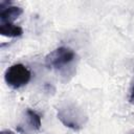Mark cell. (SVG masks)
Returning <instances> with one entry per match:
<instances>
[{"mask_svg": "<svg viewBox=\"0 0 134 134\" xmlns=\"http://www.w3.org/2000/svg\"><path fill=\"white\" fill-rule=\"evenodd\" d=\"M58 118L68 128L80 130L86 120V116L74 105H66L58 109Z\"/></svg>", "mask_w": 134, "mask_h": 134, "instance_id": "obj_1", "label": "cell"}, {"mask_svg": "<svg viewBox=\"0 0 134 134\" xmlns=\"http://www.w3.org/2000/svg\"><path fill=\"white\" fill-rule=\"evenodd\" d=\"M31 77V73L28 68L22 64H14L8 67L4 73V80L13 89H19L25 86Z\"/></svg>", "mask_w": 134, "mask_h": 134, "instance_id": "obj_2", "label": "cell"}, {"mask_svg": "<svg viewBox=\"0 0 134 134\" xmlns=\"http://www.w3.org/2000/svg\"><path fill=\"white\" fill-rule=\"evenodd\" d=\"M75 59V53L68 47H59L52 50L45 58V64L48 68L63 70L66 66L72 63Z\"/></svg>", "mask_w": 134, "mask_h": 134, "instance_id": "obj_3", "label": "cell"}, {"mask_svg": "<svg viewBox=\"0 0 134 134\" xmlns=\"http://www.w3.org/2000/svg\"><path fill=\"white\" fill-rule=\"evenodd\" d=\"M25 122L24 125H19L18 126V131L21 132L22 134H28L30 132H36L40 130L41 128V117L38 113L35 111L27 109L25 113Z\"/></svg>", "mask_w": 134, "mask_h": 134, "instance_id": "obj_4", "label": "cell"}, {"mask_svg": "<svg viewBox=\"0 0 134 134\" xmlns=\"http://www.w3.org/2000/svg\"><path fill=\"white\" fill-rule=\"evenodd\" d=\"M23 13V9L19 6H5L3 8H0V22L1 23H13L14 20H16L21 14Z\"/></svg>", "mask_w": 134, "mask_h": 134, "instance_id": "obj_5", "label": "cell"}, {"mask_svg": "<svg viewBox=\"0 0 134 134\" xmlns=\"http://www.w3.org/2000/svg\"><path fill=\"white\" fill-rule=\"evenodd\" d=\"M0 34L4 37H8V38H17L22 36L23 34V29L10 22L7 23H0Z\"/></svg>", "mask_w": 134, "mask_h": 134, "instance_id": "obj_6", "label": "cell"}, {"mask_svg": "<svg viewBox=\"0 0 134 134\" xmlns=\"http://www.w3.org/2000/svg\"><path fill=\"white\" fill-rule=\"evenodd\" d=\"M1 134H15V133L12 132V131H9V130H5V131H2Z\"/></svg>", "mask_w": 134, "mask_h": 134, "instance_id": "obj_7", "label": "cell"}]
</instances>
